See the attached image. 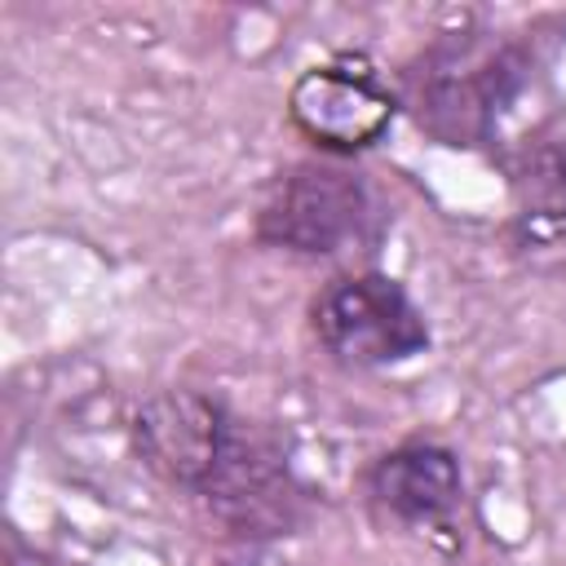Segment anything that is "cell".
<instances>
[{"label":"cell","instance_id":"cell-1","mask_svg":"<svg viewBox=\"0 0 566 566\" xmlns=\"http://www.w3.org/2000/svg\"><path fill=\"white\" fill-rule=\"evenodd\" d=\"M544 66L539 27L495 31L455 22L433 31L398 71L402 115L447 150H486Z\"/></svg>","mask_w":566,"mask_h":566},{"label":"cell","instance_id":"cell-2","mask_svg":"<svg viewBox=\"0 0 566 566\" xmlns=\"http://www.w3.org/2000/svg\"><path fill=\"white\" fill-rule=\"evenodd\" d=\"M385 208L349 159L310 155L279 168L252 212V239L270 252L323 261L380 234Z\"/></svg>","mask_w":566,"mask_h":566},{"label":"cell","instance_id":"cell-3","mask_svg":"<svg viewBox=\"0 0 566 566\" xmlns=\"http://www.w3.org/2000/svg\"><path fill=\"white\" fill-rule=\"evenodd\" d=\"M314 345L345 371H389L407 367L433 345L424 305L407 292L398 274L385 270H340L305 305Z\"/></svg>","mask_w":566,"mask_h":566},{"label":"cell","instance_id":"cell-4","mask_svg":"<svg viewBox=\"0 0 566 566\" xmlns=\"http://www.w3.org/2000/svg\"><path fill=\"white\" fill-rule=\"evenodd\" d=\"M195 500L226 535L243 544H270L296 535L310 522V504H314L310 486L292 464L287 438L248 416H234L226 451Z\"/></svg>","mask_w":566,"mask_h":566},{"label":"cell","instance_id":"cell-5","mask_svg":"<svg viewBox=\"0 0 566 566\" xmlns=\"http://www.w3.org/2000/svg\"><path fill=\"white\" fill-rule=\"evenodd\" d=\"M292 133L327 159H358L389 137L402 115L394 75L367 49H336L305 66L287 88Z\"/></svg>","mask_w":566,"mask_h":566},{"label":"cell","instance_id":"cell-6","mask_svg":"<svg viewBox=\"0 0 566 566\" xmlns=\"http://www.w3.org/2000/svg\"><path fill=\"white\" fill-rule=\"evenodd\" d=\"M234 407L208 389H155L128 416V442L137 460L172 491L199 495L212 478L226 438L234 429Z\"/></svg>","mask_w":566,"mask_h":566},{"label":"cell","instance_id":"cell-7","mask_svg":"<svg viewBox=\"0 0 566 566\" xmlns=\"http://www.w3.org/2000/svg\"><path fill=\"white\" fill-rule=\"evenodd\" d=\"M363 495L385 522L455 544V522L469 486L464 464L447 442L407 438L363 469Z\"/></svg>","mask_w":566,"mask_h":566},{"label":"cell","instance_id":"cell-8","mask_svg":"<svg viewBox=\"0 0 566 566\" xmlns=\"http://www.w3.org/2000/svg\"><path fill=\"white\" fill-rule=\"evenodd\" d=\"M509 177V239L522 252L566 243V128L535 133L504 159Z\"/></svg>","mask_w":566,"mask_h":566}]
</instances>
